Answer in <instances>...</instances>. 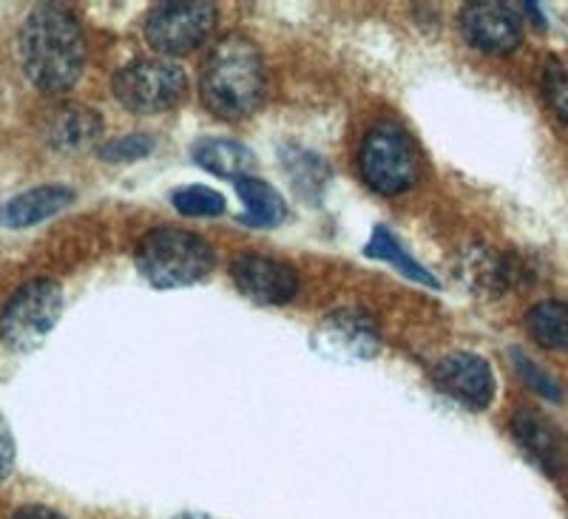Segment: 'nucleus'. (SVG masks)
<instances>
[{
	"label": "nucleus",
	"mask_w": 568,
	"mask_h": 519,
	"mask_svg": "<svg viewBox=\"0 0 568 519\" xmlns=\"http://www.w3.org/2000/svg\"><path fill=\"white\" fill-rule=\"evenodd\" d=\"M20 60L27 78L45 94H63L85 65L83 29L63 7H38L20 29Z\"/></svg>",
	"instance_id": "f257e3e1"
},
{
	"label": "nucleus",
	"mask_w": 568,
	"mask_h": 519,
	"mask_svg": "<svg viewBox=\"0 0 568 519\" xmlns=\"http://www.w3.org/2000/svg\"><path fill=\"white\" fill-rule=\"evenodd\" d=\"M265 96V63L258 45L227 34L213 45L202 69V100L222 120H245Z\"/></svg>",
	"instance_id": "f03ea898"
},
{
	"label": "nucleus",
	"mask_w": 568,
	"mask_h": 519,
	"mask_svg": "<svg viewBox=\"0 0 568 519\" xmlns=\"http://www.w3.org/2000/svg\"><path fill=\"white\" fill-rule=\"evenodd\" d=\"M136 267L160 289L191 287L213 269V251L194 233L156 227L136 247Z\"/></svg>",
	"instance_id": "7ed1b4c3"
},
{
	"label": "nucleus",
	"mask_w": 568,
	"mask_h": 519,
	"mask_svg": "<svg viewBox=\"0 0 568 519\" xmlns=\"http://www.w3.org/2000/svg\"><path fill=\"white\" fill-rule=\"evenodd\" d=\"M63 289L52 278H32L18 289L0 313V340L12 353H32L58 327Z\"/></svg>",
	"instance_id": "20e7f679"
},
{
	"label": "nucleus",
	"mask_w": 568,
	"mask_h": 519,
	"mask_svg": "<svg viewBox=\"0 0 568 519\" xmlns=\"http://www.w3.org/2000/svg\"><path fill=\"white\" fill-rule=\"evenodd\" d=\"M362 173L369 187L378 193L407 191L418 180V151L407 131L395 125V122H378L367 136H364L362 154Z\"/></svg>",
	"instance_id": "39448f33"
},
{
	"label": "nucleus",
	"mask_w": 568,
	"mask_h": 519,
	"mask_svg": "<svg viewBox=\"0 0 568 519\" xmlns=\"http://www.w3.org/2000/svg\"><path fill=\"white\" fill-rule=\"evenodd\" d=\"M187 91L185 71L165 58L134 60L114 74V96L134 114H160Z\"/></svg>",
	"instance_id": "423d86ee"
},
{
	"label": "nucleus",
	"mask_w": 568,
	"mask_h": 519,
	"mask_svg": "<svg viewBox=\"0 0 568 519\" xmlns=\"http://www.w3.org/2000/svg\"><path fill=\"white\" fill-rule=\"evenodd\" d=\"M216 9L205 0H171L160 3L145 20V40L165 58L194 52L211 34Z\"/></svg>",
	"instance_id": "0eeeda50"
},
{
	"label": "nucleus",
	"mask_w": 568,
	"mask_h": 519,
	"mask_svg": "<svg viewBox=\"0 0 568 519\" xmlns=\"http://www.w3.org/2000/svg\"><path fill=\"white\" fill-rule=\"evenodd\" d=\"M318 353L338 360H367L382 349V333L369 313L358 307L336 309L318 324L313 335Z\"/></svg>",
	"instance_id": "6e6552de"
},
{
	"label": "nucleus",
	"mask_w": 568,
	"mask_h": 519,
	"mask_svg": "<svg viewBox=\"0 0 568 519\" xmlns=\"http://www.w3.org/2000/svg\"><path fill=\"white\" fill-rule=\"evenodd\" d=\"M460 32L480 52L509 54L524 40V23L506 3L478 0V3H466L460 12Z\"/></svg>",
	"instance_id": "1a4fd4ad"
},
{
	"label": "nucleus",
	"mask_w": 568,
	"mask_h": 519,
	"mask_svg": "<svg viewBox=\"0 0 568 519\" xmlns=\"http://www.w3.org/2000/svg\"><path fill=\"white\" fill-rule=\"evenodd\" d=\"M233 284L256 304H287L298 289V276L291 264L262 253H242L231 267Z\"/></svg>",
	"instance_id": "9d476101"
},
{
	"label": "nucleus",
	"mask_w": 568,
	"mask_h": 519,
	"mask_svg": "<svg viewBox=\"0 0 568 519\" xmlns=\"http://www.w3.org/2000/svg\"><path fill=\"white\" fill-rule=\"evenodd\" d=\"M435 384L444 395L469 409H486L495 398V375L491 366L475 353L446 355L435 366Z\"/></svg>",
	"instance_id": "9b49d317"
},
{
	"label": "nucleus",
	"mask_w": 568,
	"mask_h": 519,
	"mask_svg": "<svg viewBox=\"0 0 568 519\" xmlns=\"http://www.w3.org/2000/svg\"><path fill=\"white\" fill-rule=\"evenodd\" d=\"M511 431L517 442L535 457L537 466H542L549 475H562L568 466V440L549 417L540 411L520 409L511 417Z\"/></svg>",
	"instance_id": "f8f14e48"
},
{
	"label": "nucleus",
	"mask_w": 568,
	"mask_h": 519,
	"mask_svg": "<svg viewBox=\"0 0 568 519\" xmlns=\"http://www.w3.org/2000/svg\"><path fill=\"white\" fill-rule=\"evenodd\" d=\"M74 202V191L69 185H40L27 193H18L14 200L0 207V225L9 231H23L58 216L60 211Z\"/></svg>",
	"instance_id": "ddd939ff"
},
{
	"label": "nucleus",
	"mask_w": 568,
	"mask_h": 519,
	"mask_svg": "<svg viewBox=\"0 0 568 519\" xmlns=\"http://www.w3.org/2000/svg\"><path fill=\"white\" fill-rule=\"evenodd\" d=\"M100 134H103L100 114L85 105H60L43 122L45 142L58 151H83L94 145Z\"/></svg>",
	"instance_id": "4468645a"
},
{
	"label": "nucleus",
	"mask_w": 568,
	"mask_h": 519,
	"mask_svg": "<svg viewBox=\"0 0 568 519\" xmlns=\"http://www.w3.org/2000/svg\"><path fill=\"white\" fill-rule=\"evenodd\" d=\"M194 162L222 180H245L256 167V156L247 145L236 140H200L194 145Z\"/></svg>",
	"instance_id": "2eb2a0df"
},
{
	"label": "nucleus",
	"mask_w": 568,
	"mask_h": 519,
	"mask_svg": "<svg viewBox=\"0 0 568 519\" xmlns=\"http://www.w3.org/2000/svg\"><path fill=\"white\" fill-rule=\"evenodd\" d=\"M236 193H240L245 213H242V222L251 227H276L284 218V200L278 196V191L267 182L256 180V176H245V180H236Z\"/></svg>",
	"instance_id": "dca6fc26"
},
{
	"label": "nucleus",
	"mask_w": 568,
	"mask_h": 519,
	"mask_svg": "<svg viewBox=\"0 0 568 519\" xmlns=\"http://www.w3.org/2000/svg\"><path fill=\"white\" fill-rule=\"evenodd\" d=\"M529 335L546 349H568V304L540 302L526 315Z\"/></svg>",
	"instance_id": "f3484780"
},
{
	"label": "nucleus",
	"mask_w": 568,
	"mask_h": 519,
	"mask_svg": "<svg viewBox=\"0 0 568 519\" xmlns=\"http://www.w3.org/2000/svg\"><path fill=\"white\" fill-rule=\"evenodd\" d=\"M364 253H367L369 258H382V262H389L393 267H398L404 276L413 278V282L426 284V287H438V282L433 278V273L420 267V264L415 262V258L409 256L404 247H400L398 238H395L387 227H375L373 238H369V244L364 247Z\"/></svg>",
	"instance_id": "a211bd4d"
},
{
	"label": "nucleus",
	"mask_w": 568,
	"mask_h": 519,
	"mask_svg": "<svg viewBox=\"0 0 568 519\" xmlns=\"http://www.w3.org/2000/svg\"><path fill=\"white\" fill-rule=\"evenodd\" d=\"M174 207L185 216H220L225 213V196L205 185H191L180 187V191L171 196Z\"/></svg>",
	"instance_id": "6ab92c4d"
},
{
	"label": "nucleus",
	"mask_w": 568,
	"mask_h": 519,
	"mask_svg": "<svg viewBox=\"0 0 568 519\" xmlns=\"http://www.w3.org/2000/svg\"><path fill=\"white\" fill-rule=\"evenodd\" d=\"M511 360H515L520 378H524L526 384L531 386V389L540 391L542 398H549V400H560L562 398V391H560V386H557V380L551 378V375L546 373L542 366H537L535 360L529 358V355H524L520 349H515V353H511Z\"/></svg>",
	"instance_id": "aec40b11"
},
{
	"label": "nucleus",
	"mask_w": 568,
	"mask_h": 519,
	"mask_svg": "<svg viewBox=\"0 0 568 519\" xmlns=\"http://www.w3.org/2000/svg\"><path fill=\"white\" fill-rule=\"evenodd\" d=\"M151 147H154V140H151V136L131 134V136H123V140L105 142L98 154L100 160L105 162H134V160H142L145 154H151Z\"/></svg>",
	"instance_id": "412c9836"
},
{
	"label": "nucleus",
	"mask_w": 568,
	"mask_h": 519,
	"mask_svg": "<svg viewBox=\"0 0 568 519\" xmlns=\"http://www.w3.org/2000/svg\"><path fill=\"white\" fill-rule=\"evenodd\" d=\"M542 91H546V100L555 109V114L568 125V71L551 65L546 71V80H542Z\"/></svg>",
	"instance_id": "4be33fe9"
},
{
	"label": "nucleus",
	"mask_w": 568,
	"mask_h": 519,
	"mask_svg": "<svg viewBox=\"0 0 568 519\" xmlns=\"http://www.w3.org/2000/svg\"><path fill=\"white\" fill-rule=\"evenodd\" d=\"M14 468V437L9 424L0 415V480H7Z\"/></svg>",
	"instance_id": "5701e85b"
},
{
	"label": "nucleus",
	"mask_w": 568,
	"mask_h": 519,
	"mask_svg": "<svg viewBox=\"0 0 568 519\" xmlns=\"http://www.w3.org/2000/svg\"><path fill=\"white\" fill-rule=\"evenodd\" d=\"M12 519H65V517L45 506H27V508H20Z\"/></svg>",
	"instance_id": "b1692460"
},
{
	"label": "nucleus",
	"mask_w": 568,
	"mask_h": 519,
	"mask_svg": "<svg viewBox=\"0 0 568 519\" xmlns=\"http://www.w3.org/2000/svg\"><path fill=\"white\" fill-rule=\"evenodd\" d=\"M174 519H213V517H207V513H200V511H185Z\"/></svg>",
	"instance_id": "393cba45"
}]
</instances>
